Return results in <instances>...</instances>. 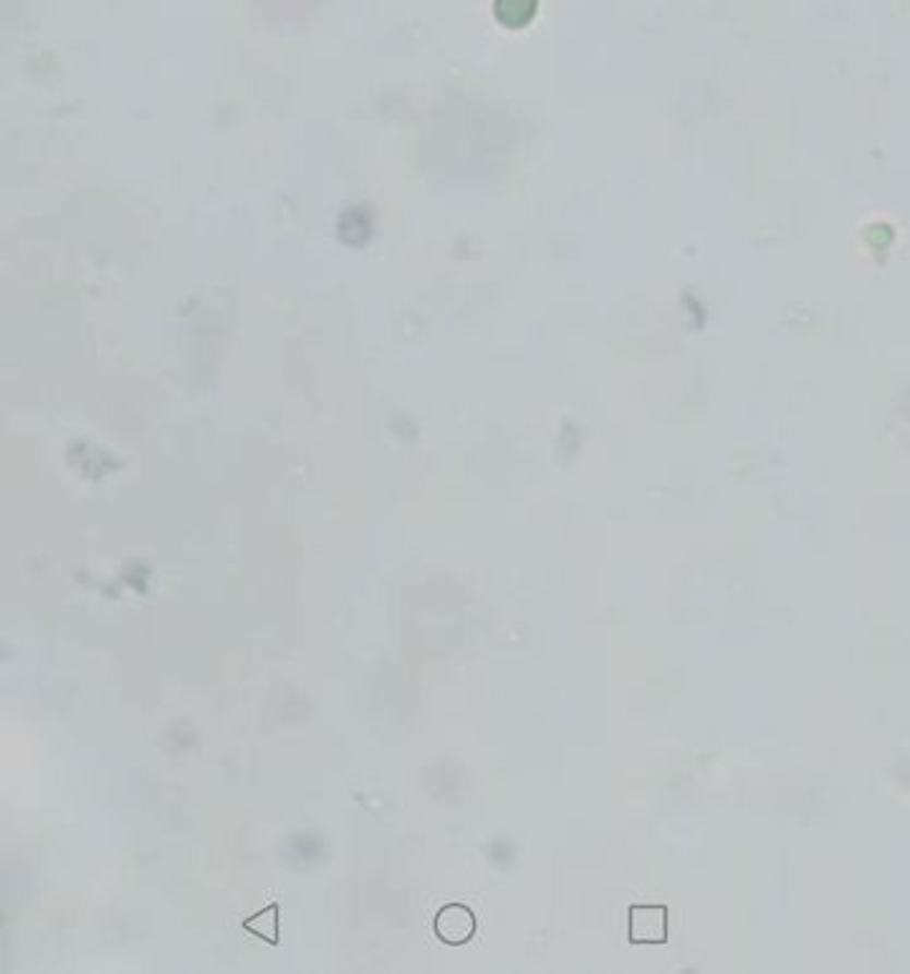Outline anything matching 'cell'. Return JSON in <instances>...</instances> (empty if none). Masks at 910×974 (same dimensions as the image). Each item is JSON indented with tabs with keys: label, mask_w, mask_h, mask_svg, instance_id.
<instances>
[{
	"label": "cell",
	"mask_w": 910,
	"mask_h": 974,
	"mask_svg": "<svg viewBox=\"0 0 910 974\" xmlns=\"http://www.w3.org/2000/svg\"><path fill=\"white\" fill-rule=\"evenodd\" d=\"M435 937L448 947H463L476 937L478 922L476 914L463 904H448L435 914L433 922Z\"/></svg>",
	"instance_id": "obj_2"
},
{
	"label": "cell",
	"mask_w": 910,
	"mask_h": 974,
	"mask_svg": "<svg viewBox=\"0 0 910 974\" xmlns=\"http://www.w3.org/2000/svg\"><path fill=\"white\" fill-rule=\"evenodd\" d=\"M668 906L637 904L630 906V945H666Z\"/></svg>",
	"instance_id": "obj_1"
},
{
	"label": "cell",
	"mask_w": 910,
	"mask_h": 974,
	"mask_svg": "<svg viewBox=\"0 0 910 974\" xmlns=\"http://www.w3.org/2000/svg\"><path fill=\"white\" fill-rule=\"evenodd\" d=\"M266 919V916H255V919H251V922H246V929H253L255 934H261V937H266L268 941H276V929H278V924H276V906L271 908L268 912V922H263Z\"/></svg>",
	"instance_id": "obj_3"
}]
</instances>
